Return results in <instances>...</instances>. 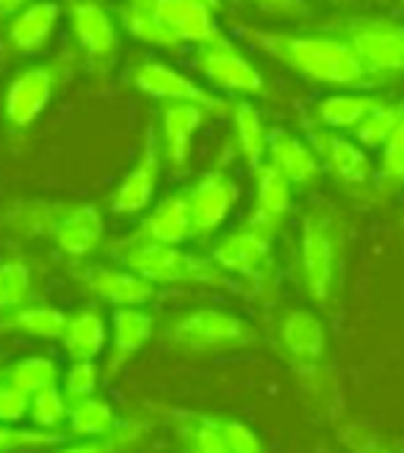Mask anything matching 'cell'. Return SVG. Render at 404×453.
Here are the masks:
<instances>
[{"label":"cell","instance_id":"cell-14","mask_svg":"<svg viewBox=\"0 0 404 453\" xmlns=\"http://www.w3.org/2000/svg\"><path fill=\"white\" fill-rule=\"evenodd\" d=\"M186 191H189V205L194 219V241L214 238L224 226V221L230 219L241 196L236 180L221 169L199 174Z\"/></svg>","mask_w":404,"mask_h":453},{"label":"cell","instance_id":"cell-30","mask_svg":"<svg viewBox=\"0 0 404 453\" xmlns=\"http://www.w3.org/2000/svg\"><path fill=\"white\" fill-rule=\"evenodd\" d=\"M34 296V274L31 263L19 255L0 260V315H6L22 304H31Z\"/></svg>","mask_w":404,"mask_h":453},{"label":"cell","instance_id":"cell-43","mask_svg":"<svg viewBox=\"0 0 404 453\" xmlns=\"http://www.w3.org/2000/svg\"><path fill=\"white\" fill-rule=\"evenodd\" d=\"M197 4H206V6H208V9H214L216 14H219V12H221V6H224L221 0H197Z\"/></svg>","mask_w":404,"mask_h":453},{"label":"cell","instance_id":"cell-35","mask_svg":"<svg viewBox=\"0 0 404 453\" xmlns=\"http://www.w3.org/2000/svg\"><path fill=\"white\" fill-rule=\"evenodd\" d=\"M66 437H70V434L42 432V428H17V426H9V423H0V453L50 448V445L64 442Z\"/></svg>","mask_w":404,"mask_h":453},{"label":"cell","instance_id":"cell-27","mask_svg":"<svg viewBox=\"0 0 404 453\" xmlns=\"http://www.w3.org/2000/svg\"><path fill=\"white\" fill-rule=\"evenodd\" d=\"M230 122H233L241 161L246 164V169L255 172L266 161V152H268V130L263 125L260 111L250 100L241 97L230 105Z\"/></svg>","mask_w":404,"mask_h":453},{"label":"cell","instance_id":"cell-10","mask_svg":"<svg viewBox=\"0 0 404 453\" xmlns=\"http://www.w3.org/2000/svg\"><path fill=\"white\" fill-rule=\"evenodd\" d=\"M66 17L81 64L105 75L120 56V28L103 0H66Z\"/></svg>","mask_w":404,"mask_h":453},{"label":"cell","instance_id":"cell-8","mask_svg":"<svg viewBox=\"0 0 404 453\" xmlns=\"http://www.w3.org/2000/svg\"><path fill=\"white\" fill-rule=\"evenodd\" d=\"M167 340L175 349L189 354H216L252 346L258 340V332L252 324H246L233 312L216 307H197L169 324Z\"/></svg>","mask_w":404,"mask_h":453},{"label":"cell","instance_id":"cell-29","mask_svg":"<svg viewBox=\"0 0 404 453\" xmlns=\"http://www.w3.org/2000/svg\"><path fill=\"white\" fill-rule=\"evenodd\" d=\"M70 410H66V426H70V434L73 437H105L111 432H117L120 423L117 415L111 410V403L105 398L95 395H86V398H75V401H66Z\"/></svg>","mask_w":404,"mask_h":453},{"label":"cell","instance_id":"cell-28","mask_svg":"<svg viewBox=\"0 0 404 453\" xmlns=\"http://www.w3.org/2000/svg\"><path fill=\"white\" fill-rule=\"evenodd\" d=\"M66 326V312L56 304H22L0 315V329L31 334L39 340H61Z\"/></svg>","mask_w":404,"mask_h":453},{"label":"cell","instance_id":"cell-33","mask_svg":"<svg viewBox=\"0 0 404 453\" xmlns=\"http://www.w3.org/2000/svg\"><path fill=\"white\" fill-rule=\"evenodd\" d=\"M6 381L12 388L22 390L26 395H34L44 388H50V384H58L61 376H58V368L56 362L48 359V357H28V359H19L14 365L4 373Z\"/></svg>","mask_w":404,"mask_h":453},{"label":"cell","instance_id":"cell-40","mask_svg":"<svg viewBox=\"0 0 404 453\" xmlns=\"http://www.w3.org/2000/svg\"><path fill=\"white\" fill-rule=\"evenodd\" d=\"M250 4L266 17H277V19H302L310 17L313 12L307 0H250Z\"/></svg>","mask_w":404,"mask_h":453},{"label":"cell","instance_id":"cell-21","mask_svg":"<svg viewBox=\"0 0 404 453\" xmlns=\"http://www.w3.org/2000/svg\"><path fill=\"white\" fill-rule=\"evenodd\" d=\"M266 161L272 164L294 188H316L324 177V166L316 157V152H313V147L283 127L268 130Z\"/></svg>","mask_w":404,"mask_h":453},{"label":"cell","instance_id":"cell-15","mask_svg":"<svg viewBox=\"0 0 404 453\" xmlns=\"http://www.w3.org/2000/svg\"><path fill=\"white\" fill-rule=\"evenodd\" d=\"M272 246H275V241H268V238L252 233L246 224H241L238 230L221 235L214 243L208 257L228 277L258 282L268 274V268H272Z\"/></svg>","mask_w":404,"mask_h":453},{"label":"cell","instance_id":"cell-18","mask_svg":"<svg viewBox=\"0 0 404 453\" xmlns=\"http://www.w3.org/2000/svg\"><path fill=\"white\" fill-rule=\"evenodd\" d=\"M211 119H216L208 108L191 105V103H164L161 105V155L169 172L183 174L191 164V147L194 135L206 127Z\"/></svg>","mask_w":404,"mask_h":453},{"label":"cell","instance_id":"cell-44","mask_svg":"<svg viewBox=\"0 0 404 453\" xmlns=\"http://www.w3.org/2000/svg\"><path fill=\"white\" fill-rule=\"evenodd\" d=\"M330 4H338V6H346V4H352V0H330Z\"/></svg>","mask_w":404,"mask_h":453},{"label":"cell","instance_id":"cell-36","mask_svg":"<svg viewBox=\"0 0 404 453\" xmlns=\"http://www.w3.org/2000/svg\"><path fill=\"white\" fill-rule=\"evenodd\" d=\"M142 434H144L142 426H128V428L120 426L117 432H111L105 437H89L86 442L66 445L58 453H128L133 445H139Z\"/></svg>","mask_w":404,"mask_h":453},{"label":"cell","instance_id":"cell-32","mask_svg":"<svg viewBox=\"0 0 404 453\" xmlns=\"http://www.w3.org/2000/svg\"><path fill=\"white\" fill-rule=\"evenodd\" d=\"M404 188V119L379 150V166L374 180V199H388Z\"/></svg>","mask_w":404,"mask_h":453},{"label":"cell","instance_id":"cell-9","mask_svg":"<svg viewBox=\"0 0 404 453\" xmlns=\"http://www.w3.org/2000/svg\"><path fill=\"white\" fill-rule=\"evenodd\" d=\"M324 166V174L332 177V183L352 196H374L377 166L366 147H361L349 133L330 130L322 125L307 127L305 139Z\"/></svg>","mask_w":404,"mask_h":453},{"label":"cell","instance_id":"cell-12","mask_svg":"<svg viewBox=\"0 0 404 453\" xmlns=\"http://www.w3.org/2000/svg\"><path fill=\"white\" fill-rule=\"evenodd\" d=\"M130 83L139 95L164 103H191V105H202L208 108L214 117H230V105L221 95L211 92L202 83L191 81L189 75H183L175 66L159 61V58H144L133 66L130 73Z\"/></svg>","mask_w":404,"mask_h":453},{"label":"cell","instance_id":"cell-3","mask_svg":"<svg viewBox=\"0 0 404 453\" xmlns=\"http://www.w3.org/2000/svg\"><path fill=\"white\" fill-rule=\"evenodd\" d=\"M6 226L17 235L50 241L66 257H86L100 249L105 238V221L92 202H17L6 216Z\"/></svg>","mask_w":404,"mask_h":453},{"label":"cell","instance_id":"cell-7","mask_svg":"<svg viewBox=\"0 0 404 453\" xmlns=\"http://www.w3.org/2000/svg\"><path fill=\"white\" fill-rule=\"evenodd\" d=\"M324 28L346 39L377 78L385 83L404 78V22L379 14H349Z\"/></svg>","mask_w":404,"mask_h":453},{"label":"cell","instance_id":"cell-23","mask_svg":"<svg viewBox=\"0 0 404 453\" xmlns=\"http://www.w3.org/2000/svg\"><path fill=\"white\" fill-rule=\"evenodd\" d=\"M152 315L144 307H117L111 315V354L105 362V376H117L152 337Z\"/></svg>","mask_w":404,"mask_h":453},{"label":"cell","instance_id":"cell-39","mask_svg":"<svg viewBox=\"0 0 404 453\" xmlns=\"http://www.w3.org/2000/svg\"><path fill=\"white\" fill-rule=\"evenodd\" d=\"M28 401H31V395H26L22 390L12 388L9 381H4V388H0V423L17 426L19 420H26V415H28Z\"/></svg>","mask_w":404,"mask_h":453},{"label":"cell","instance_id":"cell-2","mask_svg":"<svg viewBox=\"0 0 404 453\" xmlns=\"http://www.w3.org/2000/svg\"><path fill=\"white\" fill-rule=\"evenodd\" d=\"M117 22L142 44L177 53L183 44H208L221 36L216 12L197 0H122Z\"/></svg>","mask_w":404,"mask_h":453},{"label":"cell","instance_id":"cell-5","mask_svg":"<svg viewBox=\"0 0 404 453\" xmlns=\"http://www.w3.org/2000/svg\"><path fill=\"white\" fill-rule=\"evenodd\" d=\"M108 255L133 274L150 280L152 285H208V288H236V280L211 260L183 246L147 243L120 238L108 246Z\"/></svg>","mask_w":404,"mask_h":453},{"label":"cell","instance_id":"cell-42","mask_svg":"<svg viewBox=\"0 0 404 453\" xmlns=\"http://www.w3.org/2000/svg\"><path fill=\"white\" fill-rule=\"evenodd\" d=\"M31 0H0V26H6V22L19 12L26 9Z\"/></svg>","mask_w":404,"mask_h":453},{"label":"cell","instance_id":"cell-24","mask_svg":"<svg viewBox=\"0 0 404 453\" xmlns=\"http://www.w3.org/2000/svg\"><path fill=\"white\" fill-rule=\"evenodd\" d=\"M383 100L385 97H379L377 92H332L310 111L313 125L352 133Z\"/></svg>","mask_w":404,"mask_h":453},{"label":"cell","instance_id":"cell-46","mask_svg":"<svg viewBox=\"0 0 404 453\" xmlns=\"http://www.w3.org/2000/svg\"><path fill=\"white\" fill-rule=\"evenodd\" d=\"M401 9H404V0H401Z\"/></svg>","mask_w":404,"mask_h":453},{"label":"cell","instance_id":"cell-26","mask_svg":"<svg viewBox=\"0 0 404 453\" xmlns=\"http://www.w3.org/2000/svg\"><path fill=\"white\" fill-rule=\"evenodd\" d=\"M169 418L183 453H233L221 432V418L186 410H172Z\"/></svg>","mask_w":404,"mask_h":453},{"label":"cell","instance_id":"cell-13","mask_svg":"<svg viewBox=\"0 0 404 453\" xmlns=\"http://www.w3.org/2000/svg\"><path fill=\"white\" fill-rule=\"evenodd\" d=\"M161 172H164V155H161V139L155 122H147L144 139H142V152L136 157L120 186L108 194V211L114 216H139L147 211L155 199V191L161 186Z\"/></svg>","mask_w":404,"mask_h":453},{"label":"cell","instance_id":"cell-45","mask_svg":"<svg viewBox=\"0 0 404 453\" xmlns=\"http://www.w3.org/2000/svg\"><path fill=\"white\" fill-rule=\"evenodd\" d=\"M4 381H6V379H4V376H0V388H4Z\"/></svg>","mask_w":404,"mask_h":453},{"label":"cell","instance_id":"cell-31","mask_svg":"<svg viewBox=\"0 0 404 453\" xmlns=\"http://www.w3.org/2000/svg\"><path fill=\"white\" fill-rule=\"evenodd\" d=\"M401 119H404V100H383L349 135L369 152H379Z\"/></svg>","mask_w":404,"mask_h":453},{"label":"cell","instance_id":"cell-19","mask_svg":"<svg viewBox=\"0 0 404 453\" xmlns=\"http://www.w3.org/2000/svg\"><path fill=\"white\" fill-rule=\"evenodd\" d=\"M61 6L56 0H31L6 22V50L14 56H39L58 31Z\"/></svg>","mask_w":404,"mask_h":453},{"label":"cell","instance_id":"cell-6","mask_svg":"<svg viewBox=\"0 0 404 453\" xmlns=\"http://www.w3.org/2000/svg\"><path fill=\"white\" fill-rule=\"evenodd\" d=\"M81 66L78 50H64L50 61L19 70L4 92V119L12 130H28L44 111L50 108L56 95L70 83Z\"/></svg>","mask_w":404,"mask_h":453},{"label":"cell","instance_id":"cell-17","mask_svg":"<svg viewBox=\"0 0 404 453\" xmlns=\"http://www.w3.org/2000/svg\"><path fill=\"white\" fill-rule=\"evenodd\" d=\"M250 174L255 180V202H252V211L244 224L250 226L252 233H258L268 241H277L280 230L288 221L291 202H294V186H291L268 161H263Z\"/></svg>","mask_w":404,"mask_h":453},{"label":"cell","instance_id":"cell-37","mask_svg":"<svg viewBox=\"0 0 404 453\" xmlns=\"http://www.w3.org/2000/svg\"><path fill=\"white\" fill-rule=\"evenodd\" d=\"M97 384H100V368L95 365V359H73V365L61 376V390L66 401L95 395Z\"/></svg>","mask_w":404,"mask_h":453},{"label":"cell","instance_id":"cell-20","mask_svg":"<svg viewBox=\"0 0 404 453\" xmlns=\"http://www.w3.org/2000/svg\"><path fill=\"white\" fill-rule=\"evenodd\" d=\"M130 241H147V243H167V246H183L194 241V219L189 205V191H172L155 205L133 230L125 235Z\"/></svg>","mask_w":404,"mask_h":453},{"label":"cell","instance_id":"cell-38","mask_svg":"<svg viewBox=\"0 0 404 453\" xmlns=\"http://www.w3.org/2000/svg\"><path fill=\"white\" fill-rule=\"evenodd\" d=\"M221 432H224V440H228L233 453H263L260 437L246 423L233 420V418H221Z\"/></svg>","mask_w":404,"mask_h":453},{"label":"cell","instance_id":"cell-16","mask_svg":"<svg viewBox=\"0 0 404 453\" xmlns=\"http://www.w3.org/2000/svg\"><path fill=\"white\" fill-rule=\"evenodd\" d=\"M78 280L89 296L108 307H147L159 296V285L133 274L125 265H83L78 271Z\"/></svg>","mask_w":404,"mask_h":453},{"label":"cell","instance_id":"cell-41","mask_svg":"<svg viewBox=\"0 0 404 453\" xmlns=\"http://www.w3.org/2000/svg\"><path fill=\"white\" fill-rule=\"evenodd\" d=\"M341 437H344V445H346L352 453H391V448H388L383 440H379L377 434L363 432V428H357V426L344 428Z\"/></svg>","mask_w":404,"mask_h":453},{"label":"cell","instance_id":"cell-1","mask_svg":"<svg viewBox=\"0 0 404 453\" xmlns=\"http://www.w3.org/2000/svg\"><path fill=\"white\" fill-rule=\"evenodd\" d=\"M241 36L263 56L313 86L335 88V92H377L379 86H388L361 61L346 39L327 28L316 34L241 28Z\"/></svg>","mask_w":404,"mask_h":453},{"label":"cell","instance_id":"cell-34","mask_svg":"<svg viewBox=\"0 0 404 453\" xmlns=\"http://www.w3.org/2000/svg\"><path fill=\"white\" fill-rule=\"evenodd\" d=\"M66 410L70 403H66L61 384H50V388L34 393L28 401V418L42 432H58V426L66 423Z\"/></svg>","mask_w":404,"mask_h":453},{"label":"cell","instance_id":"cell-11","mask_svg":"<svg viewBox=\"0 0 404 453\" xmlns=\"http://www.w3.org/2000/svg\"><path fill=\"white\" fill-rule=\"evenodd\" d=\"M194 64L199 75L208 81V86L219 88L224 95H236L244 100L268 95L263 73L224 34L208 44H199L194 53Z\"/></svg>","mask_w":404,"mask_h":453},{"label":"cell","instance_id":"cell-4","mask_svg":"<svg viewBox=\"0 0 404 453\" xmlns=\"http://www.w3.org/2000/svg\"><path fill=\"white\" fill-rule=\"evenodd\" d=\"M346 257V226L330 202L307 205L299 224V282L316 307H330L341 285Z\"/></svg>","mask_w":404,"mask_h":453},{"label":"cell","instance_id":"cell-25","mask_svg":"<svg viewBox=\"0 0 404 453\" xmlns=\"http://www.w3.org/2000/svg\"><path fill=\"white\" fill-rule=\"evenodd\" d=\"M58 343L70 359H97L108 343V326L100 307H83L66 315V326Z\"/></svg>","mask_w":404,"mask_h":453},{"label":"cell","instance_id":"cell-22","mask_svg":"<svg viewBox=\"0 0 404 453\" xmlns=\"http://www.w3.org/2000/svg\"><path fill=\"white\" fill-rule=\"evenodd\" d=\"M277 337L297 368H316L327 354V329L310 310H288L277 324Z\"/></svg>","mask_w":404,"mask_h":453}]
</instances>
